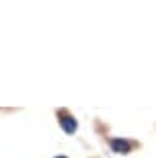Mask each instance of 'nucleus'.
I'll list each match as a JSON object with an SVG mask.
<instances>
[{
    "instance_id": "1",
    "label": "nucleus",
    "mask_w": 156,
    "mask_h": 158,
    "mask_svg": "<svg viewBox=\"0 0 156 158\" xmlns=\"http://www.w3.org/2000/svg\"><path fill=\"white\" fill-rule=\"evenodd\" d=\"M111 148H113V152H117V154H127L132 146H129V142L121 140V138H113V140H111Z\"/></svg>"
},
{
    "instance_id": "2",
    "label": "nucleus",
    "mask_w": 156,
    "mask_h": 158,
    "mask_svg": "<svg viewBox=\"0 0 156 158\" xmlns=\"http://www.w3.org/2000/svg\"><path fill=\"white\" fill-rule=\"evenodd\" d=\"M60 123H62V127H64V131H66V134H74L76 127H78V125H76V121L70 117V115H60Z\"/></svg>"
},
{
    "instance_id": "3",
    "label": "nucleus",
    "mask_w": 156,
    "mask_h": 158,
    "mask_svg": "<svg viewBox=\"0 0 156 158\" xmlns=\"http://www.w3.org/2000/svg\"><path fill=\"white\" fill-rule=\"evenodd\" d=\"M60 158H64V156H60Z\"/></svg>"
}]
</instances>
